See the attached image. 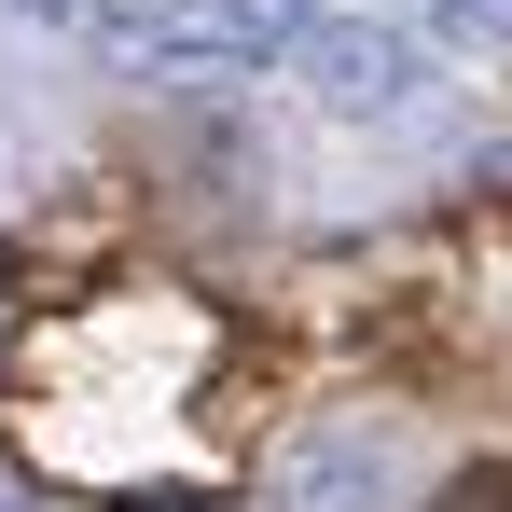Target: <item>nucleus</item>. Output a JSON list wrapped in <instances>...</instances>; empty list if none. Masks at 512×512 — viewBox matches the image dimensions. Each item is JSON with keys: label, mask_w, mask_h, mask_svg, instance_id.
<instances>
[{"label": "nucleus", "mask_w": 512, "mask_h": 512, "mask_svg": "<svg viewBox=\"0 0 512 512\" xmlns=\"http://www.w3.org/2000/svg\"><path fill=\"white\" fill-rule=\"evenodd\" d=\"M319 28V0H153V28L125 42L153 84H250V70H291Z\"/></svg>", "instance_id": "nucleus-1"}, {"label": "nucleus", "mask_w": 512, "mask_h": 512, "mask_svg": "<svg viewBox=\"0 0 512 512\" xmlns=\"http://www.w3.org/2000/svg\"><path fill=\"white\" fill-rule=\"evenodd\" d=\"M499 28H512V14H499Z\"/></svg>", "instance_id": "nucleus-7"}, {"label": "nucleus", "mask_w": 512, "mask_h": 512, "mask_svg": "<svg viewBox=\"0 0 512 512\" xmlns=\"http://www.w3.org/2000/svg\"><path fill=\"white\" fill-rule=\"evenodd\" d=\"M291 84L319 97L333 125H388V111L429 97V42L402 28V14H319L305 56H291Z\"/></svg>", "instance_id": "nucleus-2"}, {"label": "nucleus", "mask_w": 512, "mask_h": 512, "mask_svg": "<svg viewBox=\"0 0 512 512\" xmlns=\"http://www.w3.org/2000/svg\"><path fill=\"white\" fill-rule=\"evenodd\" d=\"M263 499H277V512H388V499H402V443L360 429V416H333V429H305V443L277 457Z\"/></svg>", "instance_id": "nucleus-3"}, {"label": "nucleus", "mask_w": 512, "mask_h": 512, "mask_svg": "<svg viewBox=\"0 0 512 512\" xmlns=\"http://www.w3.org/2000/svg\"><path fill=\"white\" fill-rule=\"evenodd\" d=\"M0 512H28V485H14V471H0Z\"/></svg>", "instance_id": "nucleus-6"}, {"label": "nucleus", "mask_w": 512, "mask_h": 512, "mask_svg": "<svg viewBox=\"0 0 512 512\" xmlns=\"http://www.w3.org/2000/svg\"><path fill=\"white\" fill-rule=\"evenodd\" d=\"M443 512H512V457H485V471H457V485H443Z\"/></svg>", "instance_id": "nucleus-4"}, {"label": "nucleus", "mask_w": 512, "mask_h": 512, "mask_svg": "<svg viewBox=\"0 0 512 512\" xmlns=\"http://www.w3.org/2000/svg\"><path fill=\"white\" fill-rule=\"evenodd\" d=\"M402 14H429V28H485V14H512V0H402Z\"/></svg>", "instance_id": "nucleus-5"}]
</instances>
